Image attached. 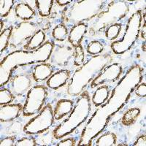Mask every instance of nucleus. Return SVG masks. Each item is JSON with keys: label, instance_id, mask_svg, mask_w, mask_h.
Returning a JSON list of instances; mask_svg holds the SVG:
<instances>
[{"label": "nucleus", "instance_id": "nucleus-1", "mask_svg": "<svg viewBox=\"0 0 146 146\" xmlns=\"http://www.w3.org/2000/svg\"><path fill=\"white\" fill-rule=\"evenodd\" d=\"M142 79L141 68L138 65L132 66L115 87L108 101L100 105L87 122L78 145H91L92 140L106 128L111 117L126 104Z\"/></svg>", "mask_w": 146, "mask_h": 146}, {"label": "nucleus", "instance_id": "nucleus-2", "mask_svg": "<svg viewBox=\"0 0 146 146\" xmlns=\"http://www.w3.org/2000/svg\"><path fill=\"white\" fill-rule=\"evenodd\" d=\"M53 46L52 42H46L35 50H15L7 55L0 63V86H3L10 80L13 70L16 66L48 61Z\"/></svg>", "mask_w": 146, "mask_h": 146}, {"label": "nucleus", "instance_id": "nucleus-3", "mask_svg": "<svg viewBox=\"0 0 146 146\" xmlns=\"http://www.w3.org/2000/svg\"><path fill=\"white\" fill-rule=\"evenodd\" d=\"M112 62L113 57L110 54H99L91 57L74 72L67 85V94L71 96L80 95Z\"/></svg>", "mask_w": 146, "mask_h": 146}, {"label": "nucleus", "instance_id": "nucleus-4", "mask_svg": "<svg viewBox=\"0 0 146 146\" xmlns=\"http://www.w3.org/2000/svg\"><path fill=\"white\" fill-rule=\"evenodd\" d=\"M91 113V101L87 91H83L79 95L71 114L67 119L60 123L53 131V137L61 139L70 135L77 128L86 121Z\"/></svg>", "mask_w": 146, "mask_h": 146}, {"label": "nucleus", "instance_id": "nucleus-5", "mask_svg": "<svg viewBox=\"0 0 146 146\" xmlns=\"http://www.w3.org/2000/svg\"><path fill=\"white\" fill-rule=\"evenodd\" d=\"M105 1L83 0L70 3L63 11V18L67 25H78L92 20L102 11Z\"/></svg>", "mask_w": 146, "mask_h": 146}, {"label": "nucleus", "instance_id": "nucleus-6", "mask_svg": "<svg viewBox=\"0 0 146 146\" xmlns=\"http://www.w3.org/2000/svg\"><path fill=\"white\" fill-rule=\"evenodd\" d=\"M129 10V5L125 1L111 2L107 10L102 11L92 19L90 27H88L90 34L94 35L105 31L108 27L115 24L124 18Z\"/></svg>", "mask_w": 146, "mask_h": 146}, {"label": "nucleus", "instance_id": "nucleus-7", "mask_svg": "<svg viewBox=\"0 0 146 146\" xmlns=\"http://www.w3.org/2000/svg\"><path fill=\"white\" fill-rule=\"evenodd\" d=\"M141 11H137L133 14L128 21L126 32L122 40L113 42L111 48L115 53L122 54L130 49L138 38L141 26Z\"/></svg>", "mask_w": 146, "mask_h": 146}, {"label": "nucleus", "instance_id": "nucleus-8", "mask_svg": "<svg viewBox=\"0 0 146 146\" xmlns=\"http://www.w3.org/2000/svg\"><path fill=\"white\" fill-rule=\"evenodd\" d=\"M54 121L53 111L50 104L41 110L35 118L30 120L23 128V131L27 135H36L50 129Z\"/></svg>", "mask_w": 146, "mask_h": 146}, {"label": "nucleus", "instance_id": "nucleus-9", "mask_svg": "<svg viewBox=\"0 0 146 146\" xmlns=\"http://www.w3.org/2000/svg\"><path fill=\"white\" fill-rule=\"evenodd\" d=\"M40 29L38 24L25 21L18 23V25L13 27L11 35H10L9 44L10 46L16 48L22 45H25L27 42L29 41L30 39L38 32ZM23 45V46H24Z\"/></svg>", "mask_w": 146, "mask_h": 146}, {"label": "nucleus", "instance_id": "nucleus-10", "mask_svg": "<svg viewBox=\"0 0 146 146\" xmlns=\"http://www.w3.org/2000/svg\"><path fill=\"white\" fill-rule=\"evenodd\" d=\"M47 97V89L44 86L37 85L29 90L27 101L23 108L24 116H31L41 111Z\"/></svg>", "mask_w": 146, "mask_h": 146}, {"label": "nucleus", "instance_id": "nucleus-11", "mask_svg": "<svg viewBox=\"0 0 146 146\" xmlns=\"http://www.w3.org/2000/svg\"><path fill=\"white\" fill-rule=\"evenodd\" d=\"M75 56V48L69 42L54 45L50 54L51 64L57 66H65Z\"/></svg>", "mask_w": 146, "mask_h": 146}, {"label": "nucleus", "instance_id": "nucleus-12", "mask_svg": "<svg viewBox=\"0 0 146 146\" xmlns=\"http://www.w3.org/2000/svg\"><path fill=\"white\" fill-rule=\"evenodd\" d=\"M32 84V79L29 73L19 72L12 74L10 79L8 89L14 96H22L29 89Z\"/></svg>", "mask_w": 146, "mask_h": 146}, {"label": "nucleus", "instance_id": "nucleus-13", "mask_svg": "<svg viewBox=\"0 0 146 146\" xmlns=\"http://www.w3.org/2000/svg\"><path fill=\"white\" fill-rule=\"evenodd\" d=\"M123 72L122 66L117 63L108 65L98 76L94 79L91 83V87L92 88L98 86L106 82H113L118 80Z\"/></svg>", "mask_w": 146, "mask_h": 146}, {"label": "nucleus", "instance_id": "nucleus-14", "mask_svg": "<svg viewBox=\"0 0 146 146\" xmlns=\"http://www.w3.org/2000/svg\"><path fill=\"white\" fill-rule=\"evenodd\" d=\"M23 108L21 104L1 105L0 108V120L1 122H9L16 119Z\"/></svg>", "mask_w": 146, "mask_h": 146}, {"label": "nucleus", "instance_id": "nucleus-15", "mask_svg": "<svg viewBox=\"0 0 146 146\" xmlns=\"http://www.w3.org/2000/svg\"><path fill=\"white\" fill-rule=\"evenodd\" d=\"M70 72L68 70H61L54 73L47 80V85L52 89H58L63 86L70 79Z\"/></svg>", "mask_w": 146, "mask_h": 146}, {"label": "nucleus", "instance_id": "nucleus-16", "mask_svg": "<svg viewBox=\"0 0 146 146\" xmlns=\"http://www.w3.org/2000/svg\"><path fill=\"white\" fill-rule=\"evenodd\" d=\"M88 26L85 23H79L72 28L68 36V41L74 48L80 45L83 36L86 33Z\"/></svg>", "mask_w": 146, "mask_h": 146}, {"label": "nucleus", "instance_id": "nucleus-17", "mask_svg": "<svg viewBox=\"0 0 146 146\" xmlns=\"http://www.w3.org/2000/svg\"><path fill=\"white\" fill-rule=\"evenodd\" d=\"M74 103L69 100H61L57 102L53 111L54 119L59 121L65 115H68L72 112L73 109Z\"/></svg>", "mask_w": 146, "mask_h": 146}, {"label": "nucleus", "instance_id": "nucleus-18", "mask_svg": "<svg viewBox=\"0 0 146 146\" xmlns=\"http://www.w3.org/2000/svg\"><path fill=\"white\" fill-rule=\"evenodd\" d=\"M53 73V67L50 64L40 63L35 66L32 77L35 81H42L50 78Z\"/></svg>", "mask_w": 146, "mask_h": 146}, {"label": "nucleus", "instance_id": "nucleus-19", "mask_svg": "<svg viewBox=\"0 0 146 146\" xmlns=\"http://www.w3.org/2000/svg\"><path fill=\"white\" fill-rule=\"evenodd\" d=\"M45 40V32L40 29L30 39L29 41L23 46V48L25 49V50H28V51L35 50L43 45L42 43L44 42Z\"/></svg>", "mask_w": 146, "mask_h": 146}, {"label": "nucleus", "instance_id": "nucleus-20", "mask_svg": "<svg viewBox=\"0 0 146 146\" xmlns=\"http://www.w3.org/2000/svg\"><path fill=\"white\" fill-rule=\"evenodd\" d=\"M15 14L22 20H30L35 15V11L29 5L23 2L18 3L15 6Z\"/></svg>", "mask_w": 146, "mask_h": 146}, {"label": "nucleus", "instance_id": "nucleus-21", "mask_svg": "<svg viewBox=\"0 0 146 146\" xmlns=\"http://www.w3.org/2000/svg\"><path fill=\"white\" fill-rule=\"evenodd\" d=\"M110 94L109 88L108 86H100L98 89L94 92L92 96V102L96 107H99L105 103L108 100Z\"/></svg>", "mask_w": 146, "mask_h": 146}, {"label": "nucleus", "instance_id": "nucleus-22", "mask_svg": "<svg viewBox=\"0 0 146 146\" xmlns=\"http://www.w3.org/2000/svg\"><path fill=\"white\" fill-rule=\"evenodd\" d=\"M140 114V110L137 108L129 109L122 117V123L124 126H129L135 123Z\"/></svg>", "mask_w": 146, "mask_h": 146}, {"label": "nucleus", "instance_id": "nucleus-23", "mask_svg": "<svg viewBox=\"0 0 146 146\" xmlns=\"http://www.w3.org/2000/svg\"><path fill=\"white\" fill-rule=\"evenodd\" d=\"M116 135L113 132H107L96 141V146H113L116 143Z\"/></svg>", "mask_w": 146, "mask_h": 146}, {"label": "nucleus", "instance_id": "nucleus-24", "mask_svg": "<svg viewBox=\"0 0 146 146\" xmlns=\"http://www.w3.org/2000/svg\"><path fill=\"white\" fill-rule=\"evenodd\" d=\"M36 8L42 17H47L50 15L53 1L52 0H37L36 1Z\"/></svg>", "mask_w": 146, "mask_h": 146}, {"label": "nucleus", "instance_id": "nucleus-25", "mask_svg": "<svg viewBox=\"0 0 146 146\" xmlns=\"http://www.w3.org/2000/svg\"><path fill=\"white\" fill-rule=\"evenodd\" d=\"M68 34L69 32L67 28L62 24L56 26L53 29V32H52L53 38L58 41H64L66 40Z\"/></svg>", "mask_w": 146, "mask_h": 146}, {"label": "nucleus", "instance_id": "nucleus-26", "mask_svg": "<svg viewBox=\"0 0 146 146\" xmlns=\"http://www.w3.org/2000/svg\"><path fill=\"white\" fill-rule=\"evenodd\" d=\"M12 31H13V27H10L5 29L1 33V35H0V52H1V54L5 50V48L8 46Z\"/></svg>", "mask_w": 146, "mask_h": 146}, {"label": "nucleus", "instance_id": "nucleus-27", "mask_svg": "<svg viewBox=\"0 0 146 146\" xmlns=\"http://www.w3.org/2000/svg\"><path fill=\"white\" fill-rule=\"evenodd\" d=\"M13 0H1L0 1V15L1 18H5L10 13L12 7H13Z\"/></svg>", "mask_w": 146, "mask_h": 146}, {"label": "nucleus", "instance_id": "nucleus-28", "mask_svg": "<svg viewBox=\"0 0 146 146\" xmlns=\"http://www.w3.org/2000/svg\"><path fill=\"white\" fill-rule=\"evenodd\" d=\"M121 30V24L115 23L110 26L105 30V36L109 40H113L116 38Z\"/></svg>", "mask_w": 146, "mask_h": 146}, {"label": "nucleus", "instance_id": "nucleus-29", "mask_svg": "<svg viewBox=\"0 0 146 146\" xmlns=\"http://www.w3.org/2000/svg\"><path fill=\"white\" fill-rule=\"evenodd\" d=\"M14 100V94L9 89L3 88L0 91V104L5 105L9 104Z\"/></svg>", "mask_w": 146, "mask_h": 146}, {"label": "nucleus", "instance_id": "nucleus-30", "mask_svg": "<svg viewBox=\"0 0 146 146\" xmlns=\"http://www.w3.org/2000/svg\"><path fill=\"white\" fill-rule=\"evenodd\" d=\"M104 47L102 44L99 41H92L89 43L87 48V51L91 55H99L102 52Z\"/></svg>", "mask_w": 146, "mask_h": 146}, {"label": "nucleus", "instance_id": "nucleus-31", "mask_svg": "<svg viewBox=\"0 0 146 146\" xmlns=\"http://www.w3.org/2000/svg\"><path fill=\"white\" fill-rule=\"evenodd\" d=\"M84 50L80 45L75 47V56H74V64L76 66H80L84 62Z\"/></svg>", "mask_w": 146, "mask_h": 146}, {"label": "nucleus", "instance_id": "nucleus-32", "mask_svg": "<svg viewBox=\"0 0 146 146\" xmlns=\"http://www.w3.org/2000/svg\"><path fill=\"white\" fill-rule=\"evenodd\" d=\"M15 146H36L37 145L34 137H23L15 143Z\"/></svg>", "mask_w": 146, "mask_h": 146}, {"label": "nucleus", "instance_id": "nucleus-33", "mask_svg": "<svg viewBox=\"0 0 146 146\" xmlns=\"http://www.w3.org/2000/svg\"><path fill=\"white\" fill-rule=\"evenodd\" d=\"M135 94L139 97H145L146 96L145 83H141L135 88Z\"/></svg>", "mask_w": 146, "mask_h": 146}, {"label": "nucleus", "instance_id": "nucleus-34", "mask_svg": "<svg viewBox=\"0 0 146 146\" xmlns=\"http://www.w3.org/2000/svg\"><path fill=\"white\" fill-rule=\"evenodd\" d=\"M15 137H7L1 140V146H12L15 145Z\"/></svg>", "mask_w": 146, "mask_h": 146}, {"label": "nucleus", "instance_id": "nucleus-35", "mask_svg": "<svg viewBox=\"0 0 146 146\" xmlns=\"http://www.w3.org/2000/svg\"><path fill=\"white\" fill-rule=\"evenodd\" d=\"M75 140L73 138H68L62 140L57 144V146H73L75 145Z\"/></svg>", "mask_w": 146, "mask_h": 146}, {"label": "nucleus", "instance_id": "nucleus-36", "mask_svg": "<svg viewBox=\"0 0 146 146\" xmlns=\"http://www.w3.org/2000/svg\"><path fill=\"white\" fill-rule=\"evenodd\" d=\"M135 146H145L146 145V138L145 135H143L141 136L138 137L136 142L134 143Z\"/></svg>", "mask_w": 146, "mask_h": 146}, {"label": "nucleus", "instance_id": "nucleus-37", "mask_svg": "<svg viewBox=\"0 0 146 146\" xmlns=\"http://www.w3.org/2000/svg\"><path fill=\"white\" fill-rule=\"evenodd\" d=\"M72 1H70V0H65V1H63V0H58V1H56V2L58 3V5H70V3H72Z\"/></svg>", "mask_w": 146, "mask_h": 146}, {"label": "nucleus", "instance_id": "nucleus-38", "mask_svg": "<svg viewBox=\"0 0 146 146\" xmlns=\"http://www.w3.org/2000/svg\"><path fill=\"white\" fill-rule=\"evenodd\" d=\"M2 24H3V23H2V21H1V27H0V30H1V32H2Z\"/></svg>", "mask_w": 146, "mask_h": 146}]
</instances>
